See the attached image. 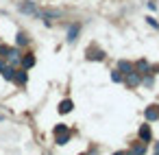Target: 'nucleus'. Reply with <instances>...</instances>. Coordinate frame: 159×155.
Listing matches in <instances>:
<instances>
[{
  "mask_svg": "<svg viewBox=\"0 0 159 155\" xmlns=\"http://www.w3.org/2000/svg\"><path fill=\"white\" fill-rule=\"evenodd\" d=\"M16 44H18V46H24V44H29V37H26L24 33H18V37H16Z\"/></svg>",
  "mask_w": 159,
  "mask_h": 155,
  "instance_id": "dca6fc26",
  "label": "nucleus"
},
{
  "mask_svg": "<svg viewBox=\"0 0 159 155\" xmlns=\"http://www.w3.org/2000/svg\"><path fill=\"white\" fill-rule=\"evenodd\" d=\"M146 20H148V24H150V26H155V29H157V26H159V24H157V20H155V18H146Z\"/></svg>",
  "mask_w": 159,
  "mask_h": 155,
  "instance_id": "aec40b11",
  "label": "nucleus"
},
{
  "mask_svg": "<svg viewBox=\"0 0 159 155\" xmlns=\"http://www.w3.org/2000/svg\"><path fill=\"white\" fill-rule=\"evenodd\" d=\"M63 131H68L66 124H57V127H55V135H57V133H63Z\"/></svg>",
  "mask_w": 159,
  "mask_h": 155,
  "instance_id": "6ab92c4d",
  "label": "nucleus"
},
{
  "mask_svg": "<svg viewBox=\"0 0 159 155\" xmlns=\"http://www.w3.org/2000/svg\"><path fill=\"white\" fill-rule=\"evenodd\" d=\"M87 59H94V61H100V59H105V53L102 50H87Z\"/></svg>",
  "mask_w": 159,
  "mask_h": 155,
  "instance_id": "7ed1b4c3",
  "label": "nucleus"
},
{
  "mask_svg": "<svg viewBox=\"0 0 159 155\" xmlns=\"http://www.w3.org/2000/svg\"><path fill=\"white\" fill-rule=\"evenodd\" d=\"M7 57H9V63H11V66H16V63H20V53H18L16 48H11Z\"/></svg>",
  "mask_w": 159,
  "mask_h": 155,
  "instance_id": "20e7f679",
  "label": "nucleus"
},
{
  "mask_svg": "<svg viewBox=\"0 0 159 155\" xmlns=\"http://www.w3.org/2000/svg\"><path fill=\"white\" fill-rule=\"evenodd\" d=\"M135 68H137V72H139V74H148V70H150V68H148V63H146L144 59H139Z\"/></svg>",
  "mask_w": 159,
  "mask_h": 155,
  "instance_id": "9d476101",
  "label": "nucleus"
},
{
  "mask_svg": "<svg viewBox=\"0 0 159 155\" xmlns=\"http://www.w3.org/2000/svg\"><path fill=\"white\" fill-rule=\"evenodd\" d=\"M0 74H2V77H5L7 81H13V74H16V70H13L11 66H7V68H5L2 72H0Z\"/></svg>",
  "mask_w": 159,
  "mask_h": 155,
  "instance_id": "4468645a",
  "label": "nucleus"
},
{
  "mask_svg": "<svg viewBox=\"0 0 159 155\" xmlns=\"http://www.w3.org/2000/svg\"><path fill=\"white\" fill-rule=\"evenodd\" d=\"M68 142H70V133H68V131L57 133V144H61V146H63V144H68Z\"/></svg>",
  "mask_w": 159,
  "mask_h": 155,
  "instance_id": "f8f14e48",
  "label": "nucleus"
},
{
  "mask_svg": "<svg viewBox=\"0 0 159 155\" xmlns=\"http://www.w3.org/2000/svg\"><path fill=\"white\" fill-rule=\"evenodd\" d=\"M146 153V144H135L133 146V151L131 153H126V155H144Z\"/></svg>",
  "mask_w": 159,
  "mask_h": 155,
  "instance_id": "ddd939ff",
  "label": "nucleus"
},
{
  "mask_svg": "<svg viewBox=\"0 0 159 155\" xmlns=\"http://www.w3.org/2000/svg\"><path fill=\"white\" fill-rule=\"evenodd\" d=\"M59 111L61 114H68V111H72V101H61V105H59Z\"/></svg>",
  "mask_w": 159,
  "mask_h": 155,
  "instance_id": "9b49d317",
  "label": "nucleus"
},
{
  "mask_svg": "<svg viewBox=\"0 0 159 155\" xmlns=\"http://www.w3.org/2000/svg\"><path fill=\"white\" fill-rule=\"evenodd\" d=\"M20 11H22V13H35V5L26 0L24 5H20Z\"/></svg>",
  "mask_w": 159,
  "mask_h": 155,
  "instance_id": "6e6552de",
  "label": "nucleus"
},
{
  "mask_svg": "<svg viewBox=\"0 0 159 155\" xmlns=\"http://www.w3.org/2000/svg\"><path fill=\"white\" fill-rule=\"evenodd\" d=\"M76 35H79V26H70V31H68V42H74Z\"/></svg>",
  "mask_w": 159,
  "mask_h": 155,
  "instance_id": "2eb2a0df",
  "label": "nucleus"
},
{
  "mask_svg": "<svg viewBox=\"0 0 159 155\" xmlns=\"http://www.w3.org/2000/svg\"><path fill=\"white\" fill-rule=\"evenodd\" d=\"M124 81H126V85H131V87H133V85H137V83L142 81V77H139V72H135V70H133V72H129V74H126V79H124Z\"/></svg>",
  "mask_w": 159,
  "mask_h": 155,
  "instance_id": "f257e3e1",
  "label": "nucleus"
},
{
  "mask_svg": "<svg viewBox=\"0 0 159 155\" xmlns=\"http://www.w3.org/2000/svg\"><path fill=\"white\" fill-rule=\"evenodd\" d=\"M139 138H142L144 142L150 140V127H148V124H142V127H139Z\"/></svg>",
  "mask_w": 159,
  "mask_h": 155,
  "instance_id": "39448f33",
  "label": "nucleus"
},
{
  "mask_svg": "<svg viewBox=\"0 0 159 155\" xmlns=\"http://www.w3.org/2000/svg\"><path fill=\"white\" fill-rule=\"evenodd\" d=\"M113 155H126V153H124V151H118V153H113Z\"/></svg>",
  "mask_w": 159,
  "mask_h": 155,
  "instance_id": "4be33fe9",
  "label": "nucleus"
},
{
  "mask_svg": "<svg viewBox=\"0 0 159 155\" xmlns=\"http://www.w3.org/2000/svg\"><path fill=\"white\" fill-rule=\"evenodd\" d=\"M5 68H7V63H5V61H2V59H0V72H2V70H5Z\"/></svg>",
  "mask_w": 159,
  "mask_h": 155,
  "instance_id": "412c9836",
  "label": "nucleus"
},
{
  "mask_svg": "<svg viewBox=\"0 0 159 155\" xmlns=\"http://www.w3.org/2000/svg\"><path fill=\"white\" fill-rule=\"evenodd\" d=\"M13 81L20 83V85H24V83H26V72H24V70H18V72L13 74Z\"/></svg>",
  "mask_w": 159,
  "mask_h": 155,
  "instance_id": "0eeeda50",
  "label": "nucleus"
},
{
  "mask_svg": "<svg viewBox=\"0 0 159 155\" xmlns=\"http://www.w3.org/2000/svg\"><path fill=\"white\" fill-rule=\"evenodd\" d=\"M155 148H157V153H159V142H157V144H155Z\"/></svg>",
  "mask_w": 159,
  "mask_h": 155,
  "instance_id": "5701e85b",
  "label": "nucleus"
},
{
  "mask_svg": "<svg viewBox=\"0 0 159 155\" xmlns=\"http://www.w3.org/2000/svg\"><path fill=\"white\" fill-rule=\"evenodd\" d=\"M9 50H11L9 46H0V57H7V55H9Z\"/></svg>",
  "mask_w": 159,
  "mask_h": 155,
  "instance_id": "a211bd4d",
  "label": "nucleus"
},
{
  "mask_svg": "<svg viewBox=\"0 0 159 155\" xmlns=\"http://www.w3.org/2000/svg\"><path fill=\"white\" fill-rule=\"evenodd\" d=\"M155 155H159V153H155Z\"/></svg>",
  "mask_w": 159,
  "mask_h": 155,
  "instance_id": "b1692460",
  "label": "nucleus"
},
{
  "mask_svg": "<svg viewBox=\"0 0 159 155\" xmlns=\"http://www.w3.org/2000/svg\"><path fill=\"white\" fill-rule=\"evenodd\" d=\"M111 79H113L116 83H120V81H122V74H120V70H116V72H111Z\"/></svg>",
  "mask_w": 159,
  "mask_h": 155,
  "instance_id": "f3484780",
  "label": "nucleus"
},
{
  "mask_svg": "<svg viewBox=\"0 0 159 155\" xmlns=\"http://www.w3.org/2000/svg\"><path fill=\"white\" fill-rule=\"evenodd\" d=\"M144 118H146V120H157V118H159V107H157V105L148 107V109L144 111Z\"/></svg>",
  "mask_w": 159,
  "mask_h": 155,
  "instance_id": "f03ea898",
  "label": "nucleus"
},
{
  "mask_svg": "<svg viewBox=\"0 0 159 155\" xmlns=\"http://www.w3.org/2000/svg\"><path fill=\"white\" fill-rule=\"evenodd\" d=\"M118 70H120V72H124V74H129V72H133V66H131L129 61H124V59H122V61L118 63Z\"/></svg>",
  "mask_w": 159,
  "mask_h": 155,
  "instance_id": "423d86ee",
  "label": "nucleus"
},
{
  "mask_svg": "<svg viewBox=\"0 0 159 155\" xmlns=\"http://www.w3.org/2000/svg\"><path fill=\"white\" fill-rule=\"evenodd\" d=\"M22 66H24V70H26V68H33V66H35V57H33V55H24Z\"/></svg>",
  "mask_w": 159,
  "mask_h": 155,
  "instance_id": "1a4fd4ad",
  "label": "nucleus"
}]
</instances>
